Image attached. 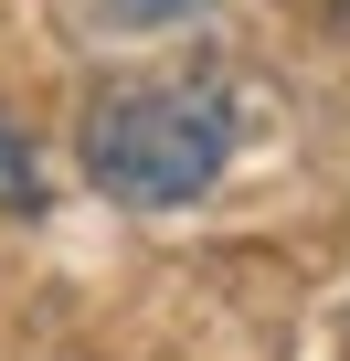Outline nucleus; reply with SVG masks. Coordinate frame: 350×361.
I'll return each mask as SVG.
<instances>
[{"label": "nucleus", "mask_w": 350, "mask_h": 361, "mask_svg": "<svg viewBox=\"0 0 350 361\" xmlns=\"http://www.w3.org/2000/svg\"><path fill=\"white\" fill-rule=\"evenodd\" d=\"M75 159L106 202L127 213H181L202 202L234 159V106L202 75H106L75 117Z\"/></svg>", "instance_id": "obj_1"}, {"label": "nucleus", "mask_w": 350, "mask_h": 361, "mask_svg": "<svg viewBox=\"0 0 350 361\" xmlns=\"http://www.w3.org/2000/svg\"><path fill=\"white\" fill-rule=\"evenodd\" d=\"M43 202H54V180H43V149H32V128L0 106V213L11 224H43Z\"/></svg>", "instance_id": "obj_2"}]
</instances>
